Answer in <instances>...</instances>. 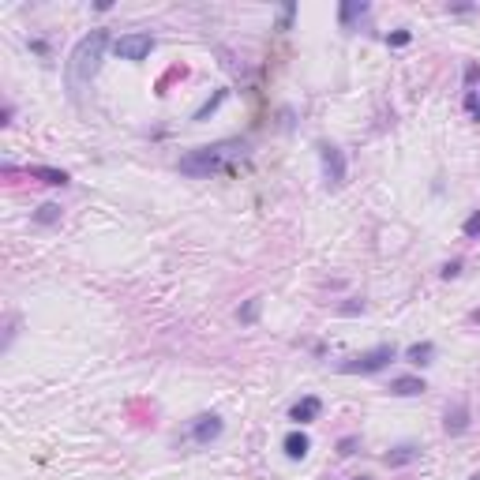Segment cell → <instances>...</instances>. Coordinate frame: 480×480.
Instances as JSON below:
<instances>
[{
	"instance_id": "obj_1",
	"label": "cell",
	"mask_w": 480,
	"mask_h": 480,
	"mask_svg": "<svg viewBox=\"0 0 480 480\" xmlns=\"http://www.w3.org/2000/svg\"><path fill=\"white\" fill-rule=\"evenodd\" d=\"M109 45H113V42H109V30L106 27H94L91 34H83L75 42L68 64H64V79H68V94H71V98H79V91H83V86L101 71V57H106Z\"/></svg>"
},
{
	"instance_id": "obj_2",
	"label": "cell",
	"mask_w": 480,
	"mask_h": 480,
	"mask_svg": "<svg viewBox=\"0 0 480 480\" xmlns=\"http://www.w3.org/2000/svg\"><path fill=\"white\" fill-rule=\"evenodd\" d=\"M229 143H218V147H195V150H188V154L177 162V169L184 173V177H191V180H203V177H214V173L221 169V158L229 154Z\"/></svg>"
},
{
	"instance_id": "obj_3",
	"label": "cell",
	"mask_w": 480,
	"mask_h": 480,
	"mask_svg": "<svg viewBox=\"0 0 480 480\" xmlns=\"http://www.w3.org/2000/svg\"><path fill=\"white\" fill-rule=\"evenodd\" d=\"M394 357H398V349L390 346V341H383V346H372V349H364V353L338 360V372L341 375H375V372H383V368H390Z\"/></svg>"
},
{
	"instance_id": "obj_4",
	"label": "cell",
	"mask_w": 480,
	"mask_h": 480,
	"mask_svg": "<svg viewBox=\"0 0 480 480\" xmlns=\"http://www.w3.org/2000/svg\"><path fill=\"white\" fill-rule=\"evenodd\" d=\"M113 53H117L120 60L139 64V60H147L150 53H154V34H147V30H132V34H120L117 42H113Z\"/></svg>"
},
{
	"instance_id": "obj_5",
	"label": "cell",
	"mask_w": 480,
	"mask_h": 480,
	"mask_svg": "<svg viewBox=\"0 0 480 480\" xmlns=\"http://www.w3.org/2000/svg\"><path fill=\"white\" fill-rule=\"evenodd\" d=\"M319 165H323L326 188H341V184H346L349 165H346V154H341V147H334V143H319Z\"/></svg>"
},
{
	"instance_id": "obj_6",
	"label": "cell",
	"mask_w": 480,
	"mask_h": 480,
	"mask_svg": "<svg viewBox=\"0 0 480 480\" xmlns=\"http://www.w3.org/2000/svg\"><path fill=\"white\" fill-rule=\"evenodd\" d=\"M221 431H226V424H221L218 413H199V417L188 424V439L195 446H211L214 439H221Z\"/></svg>"
},
{
	"instance_id": "obj_7",
	"label": "cell",
	"mask_w": 480,
	"mask_h": 480,
	"mask_svg": "<svg viewBox=\"0 0 480 480\" xmlns=\"http://www.w3.org/2000/svg\"><path fill=\"white\" fill-rule=\"evenodd\" d=\"M469 424H473L469 402H454V405H446V420H443L446 435H466V431H469Z\"/></svg>"
},
{
	"instance_id": "obj_8",
	"label": "cell",
	"mask_w": 480,
	"mask_h": 480,
	"mask_svg": "<svg viewBox=\"0 0 480 480\" xmlns=\"http://www.w3.org/2000/svg\"><path fill=\"white\" fill-rule=\"evenodd\" d=\"M319 413H323V398H315V394H304L300 402H293L289 405V420L297 424H311V420H319Z\"/></svg>"
},
{
	"instance_id": "obj_9",
	"label": "cell",
	"mask_w": 480,
	"mask_h": 480,
	"mask_svg": "<svg viewBox=\"0 0 480 480\" xmlns=\"http://www.w3.org/2000/svg\"><path fill=\"white\" fill-rule=\"evenodd\" d=\"M417 458H420V446L417 443H398L394 451L383 454V466H387V469H402V466H413Z\"/></svg>"
},
{
	"instance_id": "obj_10",
	"label": "cell",
	"mask_w": 480,
	"mask_h": 480,
	"mask_svg": "<svg viewBox=\"0 0 480 480\" xmlns=\"http://www.w3.org/2000/svg\"><path fill=\"white\" fill-rule=\"evenodd\" d=\"M390 394L394 398H417V394H424L428 390V383L420 379V375H398V379H390Z\"/></svg>"
},
{
	"instance_id": "obj_11",
	"label": "cell",
	"mask_w": 480,
	"mask_h": 480,
	"mask_svg": "<svg viewBox=\"0 0 480 480\" xmlns=\"http://www.w3.org/2000/svg\"><path fill=\"white\" fill-rule=\"evenodd\" d=\"M282 451H285V458H289V461H300V458H308V451H311V439L304 435L300 428H293L289 435L282 439Z\"/></svg>"
},
{
	"instance_id": "obj_12",
	"label": "cell",
	"mask_w": 480,
	"mask_h": 480,
	"mask_svg": "<svg viewBox=\"0 0 480 480\" xmlns=\"http://www.w3.org/2000/svg\"><path fill=\"white\" fill-rule=\"evenodd\" d=\"M30 177L42 180V184H53V188H64V184H71V177L64 169H53V165H30Z\"/></svg>"
},
{
	"instance_id": "obj_13",
	"label": "cell",
	"mask_w": 480,
	"mask_h": 480,
	"mask_svg": "<svg viewBox=\"0 0 480 480\" xmlns=\"http://www.w3.org/2000/svg\"><path fill=\"white\" fill-rule=\"evenodd\" d=\"M405 360H409L413 368H428L431 360H435V346H431V341H413V346L405 349Z\"/></svg>"
},
{
	"instance_id": "obj_14",
	"label": "cell",
	"mask_w": 480,
	"mask_h": 480,
	"mask_svg": "<svg viewBox=\"0 0 480 480\" xmlns=\"http://www.w3.org/2000/svg\"><path fill=\"white\" fill-rule=\"evenodd\" d=\"M364 15H368V4H364V0H346V4L338 8V23H341V30H349L357 19H364Z\"/></svg>"
},
{
	"instance_id": "obj_15",
	"label": "cell",
	"mask_w": 480,
	"mask_h": 480,
	"mask_svg": "<svg viewBox=\"0 0 480 480\" xmlns=\"http://www.w3.org/2000/svg\"><path fill=\"white\" fill-rule=\"evenodd\" d=\"M226 98H229V91H226V86H221V91H214L211 98H206L203 106H199L195 113H191V120H195V124H203L206 117H214V113H218V106H221V101H226Z\"/></svg>"
},
{
	"instance_id": "obj_16",
	"label": "cell",
	"mask_w": 480,
	"mask_h": 480,
	"mask_svg": "<svg viewBox=\"0 0 480 480\" xmlns=\"http://www.w3.org/2000/svg\"><path fill=\"white\" fill-rule=\"evenodd\" d=\"M259 311H263V297H252V300H244L237 308V319L244 326H252V323H259Z\"/></svg>"
},
{
	"instance_id": "obj_17",
	"label": "cell",
	"mask_w": 480,
	"mask_h": 480,
	"mask_svg": "<svg viewBox=\"0 0 480 480\" xmlns=\"http://www.w3.org/2000/svg\"><path fill=\"white\" fill-rule=\"evenodd\" d=\"M34 221H38V226H57V221H60V206L57 203H42L34 211Z\"/></svg>"
},
{
	"instance_id": "obj_18",
	"label": "cell",
	"mask_w": 480,
	"mask_h": 480,
	"mask_svg": "<svg viewBox=\"0 0 480 480\" xmlns=\"http://www.w3.org/2000/svg\"><path fill=\"white\" fill-rule=\"evenodd\" d=\"M461 233H466L469 240H480V211H473L466 221H461Z\"/></svg>"
},
{
	"instance_id": "obj_19",
	"label": "cell",
	"mask_w": 480,
	"mask_h": 480,
	"mask_svg": "<svg viewBox=\"0 0 480 480\" xmlns=\"http://www.w3.org/2000/svg\"><path fill=\"white\" fill-rule=\"evenodd\" d=\"M357 446H360V435H341L338 439V454H341V458H353Z\"/></svg>"
},
{
	"instance_id": "obj_20",
	"label": "cell",
	"mask_w": 480,
	"mask_h": 480,
	"mask_svg": "<svg viewBox=\"0 0 480 480\" xmlns=\"http://www.w3.org/2000/svg\"><path fill=\"white\" fill-rule=\"evenodd\" d=\"M293 19H297V4H282V15H278V30H289Z\"/></svg>"
},
{
	"instance_id": "obj_21",
	"label": "cell",
	"mask_w": 480,
	"mask_h": 480,
	"mask_svg": "<svg viewBox=\"0 0 480 480\" xmlns=\"http://www.w3.org/2000/svg\"><path fill=\"white\" fill-rule=\"evenodd\" d=\"M413 42V30H394V34H387V45L390 49H402V45Z\"/></svg>"
},
{
	"instance_id": "obj_22",
	"label": "cell",
	"mask_w": 480,
	"mask_h": 480,
	"mask_svg": "<svg viewBox=\"0 0 480 480\" xmlns=\"http://www.w3.org/2000/svg\"><path fill=\"white\" fill-rule=\"evenodd\" d=\"M466 109H469L473 120H480V94L477 91H466Z\"/></svg>"
},
{
	"instance_id": "obj_23",
	"label": "cell",
	"mask_w": 480,
	"mask_h": 480,
	"mask_svg": "<svg viewBox=\"0 0 480 480\" xmlns=\"http://www.w3.org/2000/svg\"><path fill=\"white\" fill-rule=\"evenodd\" d=\"M360 311H364V300H349V304H341V308H338V315H360Z\"/></svg>"
},
{
	"instance_id": "obj_24",
	"label": "cell",
	"mask_w": 480,
	"mask_h": 480,
	"mask_svg": "<svg viewBox=\"0 0 480 480\" xmlns=\"http://www.w3.org/2000/svg\"><path fill=\"white\" fill-rule=\"evenodd\" d=\"M461 274V259H451V263H443V278H458Z\"/></svg>"
},
{
	"instance_id": "obj_25",
	"label": "cell",
	"mask_w": 480,
	"mask_h": 480,
	"mask_svg": "<svg viewBox=\"0 0 480 480\" xmlns=\"http://www.w3.org/2000/svg\"><path fill=\"white\" fill-rule=\"evenodd\" d=\"M477 79H480V68H477V64H466V91H473Z\"/></svg>"
},
{
	"instance_id": "obj_26",
	"label": "cell",
	"mask_w": 480,
	"mask_h": 480,
	"mask_svg": "<svg viewBox=\"0 0 480 480\" xmlns=\"http://www.w3.org/2000/svg\"><path fill=\"white\" fill-rule=\"evenodd\" d=\"M30 49H34V53H42V57H45V53H49V45H45L42 38H34V42H30Z\"/></svg>"
},
{
	"instance_id": "obj_27",
	"label": "cell",
	"mask_w": 480,
	"mask_h": 480,
	"mask_svg": "<svg viewBox=\"0 0 480 480\" xmlns=\"http://www.w3.org/2000/svg\"><path fill=\"white\" fill-rule=\"evenodd\" d=\"M12 117H15V106L8 101V106H4V120H0V124H12Z\"/></svg>"
},
{
	"instance_id": "obj_28",
	"label": "cell",
	"mask_w": 480,
	"mask_h": 480,
	"mask_svg": "<svg viewBox=\"0 0 480 480\" xmlns=\"http://www.w3.org/2000/svg\"><path fill=\"white\" fill-rule=\"evenodd\" d=\"M469 319H473V323H480V308H477V311H469Z\"/></svg>"
},
{
	"instance_id": "obj_29",
	"label": "cell",
	"mask_w": 480,
	"mask_h": 480,
	"mask_svg": "<svg viewBox=\"0 0 480 480\" xmlns=\"http://www.w3.org/2000/svg\"><path fill=\"white\" fill-rule=\"evenodd\" d=\"M349 480H368V477H364V473H360V477H349Z\"/></svg>"
},
{
	"instance_id": "obj_30",
	"label": "cell",
	"mask_w": 480,
	"mask_h": 480,
	"mask_svg": "<svg viewBox=\"0 0 480 480\" xmlns=\"http://www.w3.org/2000/svg\"><path fill=\"white\" fill-rule=\"evenodd\" d=\"M469 480H480V473H477V477H469Z\"/></svg>"
}]
</instances>
